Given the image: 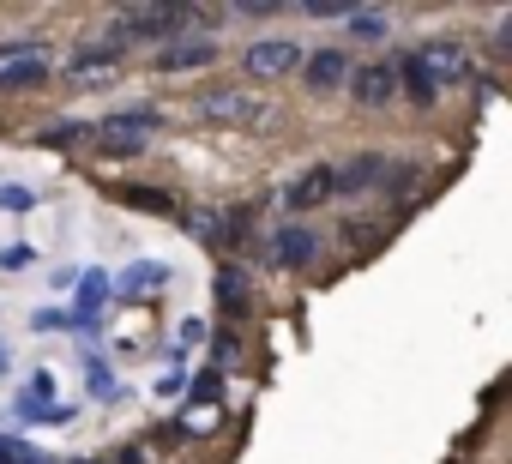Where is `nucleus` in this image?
<instances>
[{
	"instance_id": "f257e3e1",
	"label": "nucleus",
	"mask_w": 512,
	"mask_h": 464,
	"mask_svg": "<svg viewBox=\"0 0 512 464\" xmlns=\"http://www.w3.org/2000/svg\"><path fill=\"white\" fill-rule=\"evenodd\" d=\"M151 133H163V109H121V115L91 121V145L109 157H139L151 145Z\"/></svg>"
},
{
	"instance_id": "f03ea898",
	"label": "nucleus",
	"mask_w": 512,
	"mask_h": 464,
	"mask_svg": "<svg viewBox=\"0 0 512 464\" xmlns=\"http://www.w3.org/2000/svg\"><path fill=\"white\" fill-rule=\"evenodd\" d=\"M410 61L422 67V79L446 97L452 85H464V79H476V55H470V43L464 37H428L422 49H410Z\"/></svg>"
},
{
	"instance_id": "7ed1b4c3",
	"label": "nucleus",
	"mask_w": 512,
	"mask_h": 464,
	"mask_svg": "<svg viewBox=\"0 0 512 464\" xmlns=\"http://www.w3.org/2000/svg\"><path fill=\"white\" fill-rule=\"evenodd\" d=\"M199 121H211V127H266L272 121V109H266V97L260 91H241V85H211V91H199Z\"/></svg>"
},
{
	"instance_id": "20e7f679",
	"label": "nucleus",
	"mask_w": 512,
	"mask_h": 464,
	"mask_svg": "<svg viewBox=\"0 0 512 464\" xmlns=\"http://www.w3.org/2000/svg\"><path fill=\"white\" fill-rule=\"evenodd\" d=\"M187 19H193V7H127V13H115V31L127 43H175L187 31Z\"/></svg>"
},
{
	"instance_id": "39448f33",
	"label": "nucleus",
	"mask_w": 512,
	"mask_h": 464,
	"mask_svg": "<svg viewBox=\"0 0 512 464\" xmlns=\"http://www.w3.org/2000/svg\"><path fill=\"white\" fill-rule=\"evenodd\" d=\"M103 308H109V272H103V266H85V272L73 278V308H67V320H73V332H79L85 344L97 338Z\"/></svg>"
},
{
	"instance_id": "423d86ee",
	"label": "nucleus",
	"mask_w": 512,
	"mask_h": 464,
	"mask_svg": "<svg viewBox=\"0 0 512 464\" xmlns=\"http://www.w3.org/2000/svg\"><path fill=\"white\" fill-rule=\"evenodd\" d=\"M241 67H247V79H290L302 67V43L296 37H253Z\"/></svg>"
},
{
	"instance_id": "0eeeda50",
	"label": "nucleus",
	"mask_w": 512,
	"mask_h": 464,
	"mask_svg": "<svg viewBox=\"0 0 512 464\" xmlns=\"http://www.w3.org/2000/svg\"><path fill=\"white\" fill-rule=\"evenodd\" d=\"M344 91H350L362 109H386V103H398V67H392V61H362V67H350Z\"/></svg>"
},
{
	"instance_id": "6e6552de",
	"label": "nucleus",
	"mask_w": 512,
	"mask_h": 464,
	"mask_svg": "<svg viewBox=\"0 0 512 464\" xmlns=\"http://www.w3.org/2000/svg\"><path fill=\"white\" fill-rule=\"evenodd\" d=\"M266 254H272L278 272H308L320 260V236H314L308 223H284V229H272V248Z\"/></svg>"
},
{
	"instance_id": "1a4fd4ad",
	"label": "nucleus",
	"mask_w": 512,
	"mask_h": 464,
	"mask_svg": "<svg viewBox=\"0 0 512 464\" xmlns=\"http://www.w3.org/2000/svg\"><path fill=\"white\" fill-rule=\"evenodd\" d=\"M217 55H223V43H217V37H199V31L187 37V31H181L175 43H163V49H157V73H199V67H211Z\"/></svg>"
},
{
	"instance_id": "9d476101",
	"label": "nucleus",
	"mask_w": 512,
	"mask_h": 464,
	"mask_svg": "<svg viewBox=\"0 0 512 464\" xmlns=\"http://www.w3.org/2000/svg\"><path fill=\"white\" fill-rule=\"evenodd\" d=\"M127 73V55H115V49H103V43H85L73 61H67V79L79 85V91H91V85H115Z\"/></svg>"
},
{
	"instance_id": "9b49d317",
	"label": "nucleus",
	"mask_w": 512,
	"mask_h": 464,
	"mask_svg": "<svg viewBox=\"0 0 512 464\" xmlns=\"http://www.w3.org/2000/svg\"><path fill=\"white\" fill-rule=\"evenodd\" d=\"M211 296H217V308H223V326H241V320L253 314V278H247L235 260H223V266H217Z\"/></svg>"
},
{
	"instance_id": "f8f14e48",
	"label": "nucleus",
	"mask_w": 512,
	"mask_h": 464,
	"mask_svg": "<svg viewBox=\"0 0 512 464\" xmlns=\"http://www.w3.org/2000/svg\"><path fill=\"white\" fill-rule=\"evenodd\" d=\"M109 199H115V205H127V211H145V217H181L175 187H157V181H115V187H109Z\"/></svg>"
},
{
	"instance_id": "ddd939ff",
	"label": "nucleus",
	"mask_w": 512,
	"mask_h": 464,
	"mask_svg": "<svg viewBox=\"0 0 512 464\" xmlns=\"http://www.w3.org/2000/svg\"><path fill=\"white\" fill-rule=\"evenodd\" d=\"M386 181V157H374V151H362V157H350V163H332V199L344 193V199H362V193H374Z\"/></svg>"
},
{
	"instance_id": "4468645a",
	"label": "nucleus",
	"mask_w": 512,
	"mask_h": 464,
	"mask_svg": "<svg viewBox=\"0 0 512 464\" xmlns=\"http://www.w3.org/2000/svg\"><path fill=\"white\" fill-rule=\"evenodd\" d=\"M344 79H350V55H344V49H320V55L302 61V85H308L314 97L344 91Z\"/></svg>"
},
{
	"instance_id": "2eb2a0df",
	"label": "nucleus",
	"mask_w": 512,
	"mask_h": 464,
	"mask_svg": "<svg viewBox=\"0 0 512 464\" xmlns=\"http://www.w3.org/2000/svg\"><path fill=\"white\" fill-rule=\"evenodd\" d=\"M169 284V266L163 260H133L121 278H109V296H127V302H139V296H157Z\"/></svg>"
},
{
	"instance_id": "dca6fc26",
	"label": "nucleus",
	"mask_w": 512,
	"mask_h": 464,
	"mask_svg": "<svg viewBox=\"0 0 512 464\" xmlns=\"http://www.w3.org/2000/svg\"><path fill=\"white\" fill-rule=\"evenodd\" d=\"M326 199H332V163H308V169L290 181V193H284L290 211H314V205H326Z\"/></svg>"
},
{
	"instance_id": "f3484780",
	"label": "nucleus",
	"mask_w": 512,
	"mask_h": 464,
	"mask_svg": "<svg viewBox=\"0 0 512 464\" xmlns=\"http://www.w3.org/2000/svg\"><path fill=\"white\" fill-rule=\"evenodd\" d=\"M49 79V49L43 55H25V61H7L0 67V97H25V91H37Z\"/></svg>"
},
{
	"instance_id": "a211bd4d",
	"label": "nucleus",
	"mask_w": 512,
	"mask_h": 464,
	"mask_svg": "<svg viewBox=\"0 0 512 464\" xmlns=\"http://www.w3.org/2000/svg\"><path fill=\"white\" fill-rule=\"evenodd\" d=\"M37 145H49V151H73V145H91V121H55L49 133H37Z\"/></svg>"
},
{
	"instance_id": "6ab92c4d",
	"label": "nucleus",
	"mask_w": 512,
	"mask_h": 464,
	"mask_svg": "<svg viewBox=\"0 0 512 464\" xmlns=\"http://www.w3.org/2000/svg\"><path fill=\"white\" fill-rule=\"evenodd\" d=\"M85 392H91V398H103V404H109V398H121V386H115V374H109V362H103L97 350L85 356Z\"/></svg>"
},
{
	"instance_id": "aec40b11",
	"label": "nucleus",
	"mask_w": 512,
	"mask_h": 464,
	"mask_svg": "<svg viewBox=\"0 0 512 464\" xmlns=\"http://www.w3.org/2000/svg\"><path fill=\"white\" fill-rule=\"evenodd\" d=\"M181 223H187V236H199V242H217V236H223V211H217V205L181 211Z\"/></svg>"
},
{
	"instance_id": "412c9836",
	"label": "nucleus",
	"mask_w": 512,
	"mask_h": 464,
	"mask_svg": "<svg viewBox=\"0 0 512 464\" xmlns=\"http://www.w3.org/2000/svg\"><path fill=\"white\" fill-rule=\"evenodd\" d=\"M205 344H211V368H217V374H223V368H235V356H241V338H235V326H217Z\"/></svg>"
},
{
	"instance_id": "4be33fe9",
	"label": "nucleus",
	"mask_w": 512,
	"mask_h": 464,
	"mask_svg": "<svg viewBox=\"0 0 512 464\" xmlns=\"http://www.w3.org/2000/svg\"><path fill=\"white\" fill-rule=\"evenodd\" d=\"M187 398H193V404H223V374H217V368L187 374Z\"/></svg>"
},
{
	"instance_id": "5701e85b",
	"label": "nucleus",
	"mask_w": 512,
	"mask_h": 464,
	"mask_svg": "<svg viewBox=\"0 0 512 464\" xmlns=\"http://www.w3.org/2000/svg\"><path fill=\"white\" fill-rule=\"evenodd\" d=\"M0 464H43V452L19 434H0Z\"/></svg>"
},
{
	"instance_id": "b1692460",
	"label": "nucleus",
	"mask_w": 512,
	"mask_h": 464,
	"mask_svg": "<svg viewBox=\"0 0 512 464\" xmlns=\"http://www.w3.org/2000/svg\"><path fill=\"white\" fill-rule=\"evenodd\" d=\"M25 55H43V37H0V67L25 61Z\"/></svg>"
},
{
	"instance_id": "393cba45",
	"label": "nucleus",
	"mask_w": 512,
	"mask_h": 464,
	"mask_svg": "<svg viewBox=\"0 0 512 464\" xmlns=\"http://www.w3.org/2000/svg\"><path fill=\"white\" fill-rule=\"evenodd\" d=\"M344 25H350L356 37H368V43H380V37H386V13H350Z\"/></svg>"
},
{
	"instance_id": "a878e982",
	"label": "nucleus",
	"mask_w": 512,
	"mask_h": 464,
	"mask_svg": "<svg viewBox=\"0 0 512 464\" xmlns=\"http://www.w3.org/2000/svg\"><path fill=\"white\" fill-rule=\"evenodd\" d=\"M31 332H73V320H67V308H37Z\"/></svg>"
},
{
	"instance_id": "bb28decb",
	"label": "nucleus",
	"mask_w": 512,
	"mask_h": 464,
	"mask_svg": "<svg viewBox=\"0 0 512 464\" xmlns=\"http://www.w3.org/2000/svg\"><path fill=\"white\" fill-rule=\"evenodd\" d=\"M37 260V248L31 242H13V248H0V272H25Z\"/></svg>"
},
{
	"instance_id": "cd10ccee",
	"label": "nucleus",
	"mask_w": 512,
	"mask_h": 464,
	"mask_svg": "<svg viewBox=\"0 0 512 464\" xmlns=\"http://www.w3.org/2000/svg\"><path fill=\"white\" fill-rule=\"evenodd\" d=\"M31 205H37L31 187H0V211H13V217H19V211H31Z\"/></svg>"
},
{
	"instance_id": "c85d7f7f",
	"label": "nucleus",
	"mask_w": 512,
	"mask_h": 464,
	"mask_svg": "<svg viewBox=\"0 0 512 464\" xmlns=\"http://www.w3.org/2000/svg\"><path fill=\"white\" fill-rule=\"evenodd\" d=\"M181 392H187V368L175 362V368H169V374L157 380V398H181Z\"/></svg>"
},
{
	"instance_id": "c756f323",
	"label": "nucleus",
	"mask_w": 512,
	"mask_h": 464,
	"mask_svg": "<svg viewBox=\"0 0 512 464\" xmlns=\"http://www.w3.org/2000/svg\"><path fill=\"white\" fill-rule=\"evenodd\" d=\"M302 13H308V19H350L356 7H338V0H308Z\"/></svg>"
},
{
	"instance_id": "7c9ffc66",
	"label": "nucleus",
	"mask_w": 512,
	"mask_h": 464,
	"mask_svg": "<svg viewBox=\"0 0 512 464\" xmlns=\"http://www.w3.org/2000/svg\"><path fill=\"white\" fill-rule=\"evenodd\" d=\"M205 338H211L205 320H181V350H193V344H205Z\"/></svg>"
},
{
	"instance_id": "2f4dec72",
	"label": "nucleus",
	"mask_w": 512,
	"mask_h": 464,
	"mask_svg": "<svg viewBox=\"0 0 512 464\" xmlns=\"http://www.w3.org/2000/svg\"><path fill=\"white\" fill-rule=\"evenodd\" d=\"M103 464H145V452H139V446H121V452H115V458H103Z\"/></svg>"
},
{
	"instance_id": "473e14b6",
	"label": "nucleus",
	"mask_w": 512,
	"mask_h": 464,
	"mask_svg": "<svg viewBox=\"0 0 512 464\" xmlns=\"http://www.w3.org/2000/svg\"><path fill=\"white\" fill-rule=\"evenodd\" d=\"M0 374H7V350H0Z\"/></svg>"
},
{
	"instance_id": "72a5a7b5",
	"label": "nucleus",
	"mask_w": 512,
	"mask_h": 464,
	"mask_svg": "<svg viewBox=\"0 0 512 464\" xmlns=\"http://www.w3.org/2000/svg\"><path fill=\"white\" fill-rule=\"evenodd\" d=\"M91 464H103V458H91Z\"/></svg>"
},
{
	"instance_id": "f704fd0d",
	"label": "nucleus",
	"mask_w": 512,
	"mask_h": 464,
	"mask_svg": "<svg viewBox=\"0 0 512 464\" xmlns=\"http://www.w3.org/2000/svg\"><path fill=\"white\" fill-rule=\"evenodd\" d=\"M43 464H49V458H43Z\"/></svg>"
}]
</instances>
